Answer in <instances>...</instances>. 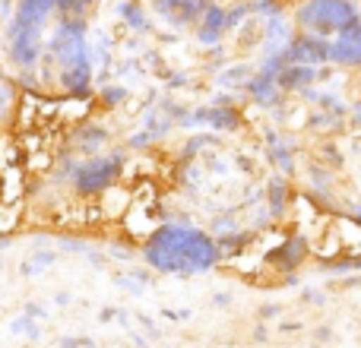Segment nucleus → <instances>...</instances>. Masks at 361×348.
<instances>
[{
    "mask_svg": "<svg viewBox=\"0 0 361 348\" xmlns=\"http://www.w3.org/2000/svg\"><path fill=\"white\" fill-rule=\"evenodd\" d=\"M121 174V159H92V162L80 165L76 171V190L80 193H99Z\"/></svg>",
    "mask_w": 361,
    "mask_h": 348,
    "instance_id": "obj_1",
    "label": "nucleus"
}]
</instances>
